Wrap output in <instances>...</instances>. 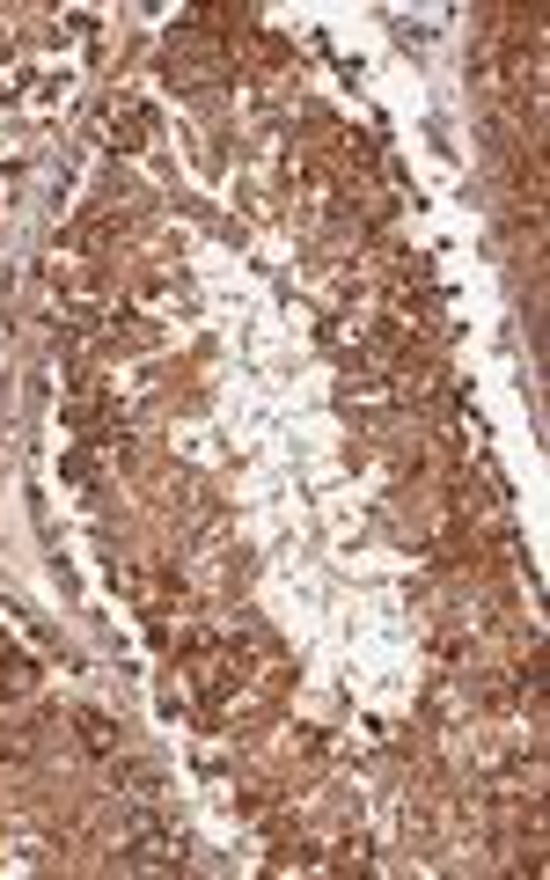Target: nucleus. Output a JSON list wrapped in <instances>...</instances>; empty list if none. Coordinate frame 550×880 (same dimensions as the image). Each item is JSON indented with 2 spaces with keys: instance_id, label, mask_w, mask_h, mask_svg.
<instances>
[{
  "instance_id": "nucleus-1",
  "label": "nucleus",
  "mask_w": 550,
  "mask_h": 880,
  "mask_svg": "<svg viewBox=\"0 0 550 880\" xmlns=\"http://www.w3.org/2000/svg\"><path fill=\"white\" fill-rule=\"evenodd\" d=\"M125 858H132V866H176V858H184V836L162 829V822H132Z\"/></svg>"
},
{
  "instance_id": "nucleus-2",
  "label": "nucleus",
  "mask_w": 550,
  "mask_h": 880,
  "mask_svg": "<svg viewBox=\"0 0 550 880\" xmlns=\"http://www.w3.org/2000/svg\"><path fill=\"white\" fill-rule=\"evenodd\" d=\"M110 132H118V147H147V140H154V118H147L140 103H125L118 118H110Z\"/></svg>"
},
{
  "instance_id": "nucleus-3",
  "label": "nucleus",
  "mask_w": 550,
  "mask_h": 880,
  "mask_svg": "<svg viewBox=\"0 0 550 880\" xmlns=\"http://www.w3.org/2000/svg\"><path fill=\"white\" fill-rule=\"evenodd\" d=\"M81 741L103 756V748H110V719H103V712H81Z\"/></svg>"
},
{
  "instance_id": "nucleus-4",
  "label": "nucleus",
  "mask_w": 550,
  "mask_h": 880,
  "mask_svg": "<svg viewBox=\"0 0 550 880\" xmlns=\"http://www.w3.org/2000/svg\"><path fill=\"white\" fill-rule=\"evenodd\" d=\"M30 690V668H22V660H8V668H0V697H22Z\"/></svg>"
}]
</instances>
